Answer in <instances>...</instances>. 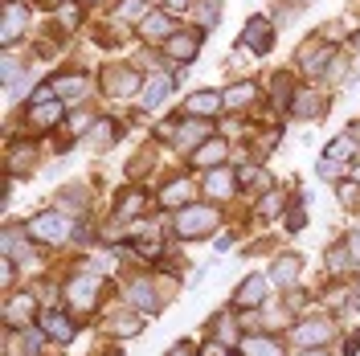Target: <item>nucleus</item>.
Returning a JSON list of instances; mask_svg holds the SVG:
<instances>
[{
  "label": "nucleus",
  "mask_w": 360,
  "mask_h": 356,
  "mask_svg": "<svg viewBox=\"0 0 360 356\" xmlns=\"http://www.w3.org/2000/svg\"><path fill=\"white\" fill-rule=\"evenodd\" d=\"M29 319H33V295H29V291L8 295V303H4V324H8L13 332H21V328H29Z\"/></svg>",
  "instance_id": "nucleus-7"
},
{
  "label": "nucleus",
  "mask_w": 360,
  "mask_h": 356,
  "mask_svg": "<svg viewBox=\"0 0 360 356\" xmlns=\"http://www.w3.org/2000/svg\"><path fill=\"white\" fill-rule=\"evenodd\" d=\"M348 254H352V262H360V229H352V234H348Z\"/></svg>",
  "instance_id": "nucleus-34"
},
{
  "label": "nucleus",
  "mask_w": 360,
  "mask_h": 356,
  "mask_svg": "<svg viewBox=\"0 0 360 356\" xmlns=\"http://www.w3.org/2000/svg\"><path fill=\"white\" fill-rule=\"evenodd\" d=\"M205 139H213L209 123H180V132L172 135V144H176V148H201Z\"/></svg>",
  "instance_id": "nucleus-14"
},
{
  "label": "nucleus",
  "mask_w": 360,
  "mask_h": 356,
  "mask_svg": "<svg viewBox=\"0 0 360 356\" xmlns=\"http://www.w3.org/2000/svg\"><path fill=\"white\" fill-rule=\"evenodd\" d=\"M184 4H188V0H168V8H184Z\"/></svg>",
  "instance_id": "nucleus-38"
},
{
  "label": "nucleus",
  "mask_w": 360,
  "mask_h": 356,
  "mask_svg": "<svg viewBox=\"0 0 360 356\" xmlns=\"http://www.w3.org/2000/svg\"><path fill=\"white\" fill-rule=\"evenodd\" d=\"M58 119H62V103H41V107H33V123H41V127L58 123Z\"/></svg>",
  "instance_id": "nucleus-25"
},
{
  "label": "nucleus",
  "mask_w": 360,
  "mask_h": 356,
  "mask_svg": "<svg viewBox=\"0 0 360 356\" xmlns=\"http://www.w3.org/2000/svg\"><path fill=\"white\" fill-rule=\"evenodd\" d=\"M217 209L213 205H188V209H180V217H176V238H209L213 229H217Z\"/></svg>",
  "instance_id": "nucleus-2"
},
{
  "label": "nucleus",
  "mask_w": 360,
  "mask_h": 356,
  "mask_svg": "<svg viewBox=\"0 0 360 356\" xmlns=\"http://www.w3.org/2000/svg\"><path fill=\"white\" fill-rule=\"evenodd\" d=\"M266 299H270V279L266 274H250V279H242V287L233 295V307H262Z\"/></svg>",
  "instance_id": "nucleus-4"
},
{
  "label": "nucleus",
  "mask_w": 360,
  "mask_h": 356,
  "mask_svg": "<svg viewBox=\"0 0 360 356\" xmlns=\"http://www.w3.org/2000/svg\"><path fill=\"white\" fill-rule=\"evenodd\" d=\"M41 332L49 336V340H58V344H70V340H74V319H70L62 307H49V312L41 315Z\"/></svg>",
  "instance_id": "nucleus-8"
},
{
  "label": "nucleus",
  "mask_w": 360,
  "mask_h": 356,
  "mask_svg": "<svg viewBox=\"0 0 360 356\" xmlns=\"http://www.w3.org/2000/svg\"><path fill=\"white\" fill-rule=\"evenodd\" d=\"M53 90H58V98L66 94L70 103H78V98L86 94V78H58V82H53Z\"/></svg>",
  "instance_id": "nucleus-23"
},
{
  "label": "nucleus",
  "mask_w": 360,
  "mask_h": 356,
  "mask_svg": "<svg viewBox=\"0 0 360 356\" xmlns=\"http://www.w3.org/2000/svg\"><path fill=\"white\" fill-rule=\"evenodd\" d=\"M356 180H360V172H356Z\"/></svg>",
  "instance_id": "nucleus-41"
},
{
  "label": "nucleus",
  "mask_w": 360,
  "mask_h": 356,
  "mask_svg": "<svg viewBox=\"0 0 360 356\" xmlns=\"http://www.w3.org/2000/svg\"><path fill=\"white\" fill-rule=\"evenodd\" d=\"M201 352L205 356H233V352H229V344H205Z\"/></svg>",
  "instance_id": "nucleus-35"
},
{
  "label": "nucleus",
  "mask_w": 360,
  "mask_h": 356,
  "mask_svg": "<svg viewBox=\"0 0 360 356\" xmlns=\"http://www.w3.org/2000/svg\"><path fill=\"white\" fill-rule=\"evenodd\" d=\"M25 25H29V8H21L17 0H8V8H4V33H0V37H4V45L17 42Z\"/></svg>",
  "instance_id": "nucleus-11"
},
{
  "label": "nucleus",
  "mask_w": 360,
  "mask_h": 356,
  "mask_svg": "<svg viewBox=\"0 0 360 356\" xmlns=\"http://www.w3.org/2000/svg\"><path fill=\"white\" fill-rule=\"evenodd\" d=\"M98 274H74L66 287V299L74 312H94V303H98Z\"/></svg>",
  "instance_id": "nucleus-3"
},
{
  "label": "nucleus",
  "mask_w": 360,
  "mask_h": 356,
  "mask_svg": "<svg viewBox=\"0 0 360 356\" xmlns=\"http://www.w3.org/2000/svg\"><path fill=\"white\" fill-rule=\"evenodd\" d=\"M168 94H172V78H152V82L143 87V107H160Z\"/></svg>",
  "instance_id": "nucleus-21"
},
{
  "label": "nucleus",
  "mask_w": 360,
  "mask_h": 356,
  "mask_svg": "<svg viewBox=\"0 0 360 356\" xmlns=\"http://www.w3.org/2000/svg\"><path fill=\"white\" fill-rule=\"evenodd\" d=\"M139 209H143V197H139V193H135V197H123V201H119V217H135Z\"/></svg>",
  "instance_id": "nucleus-29"
},
{
  "label": "nucleus",
  "mask_w": 360,
  "mask_h": 356,
  "mask_svg": "<svg viewBox=\"0 0 360 356\" xmlns=\"http://www.w3.org/2000/svg\"><path fill=\"white\" fill-rule=\"evenodd\" d=\"M303 225H307V213H303V201H299L291 213H287V229L295 234V229H303Z\"/></svg>",
  "instance_id": "nucleus-32"
},
{
  "label": "nucleus",
  "mask_w": 360,
  "mask_h": 356,
  "mask_svg": "<svg viewBox=\"0 0 360 356\" xmlns=\"http://www.w3.org/2000/svg\"><path fill=\"white\" fill-rule=\"evenodd\" d=\"M168 356H193V344H176V348H172Z\"/></svg>",
  "instance_id": "nucleus-37"
},
{
  "label": "nucleus",
  "mask_w": 360,
  "mask_h": 356,
  "mask_svg": "<svg viewBox=\"0 0 360 356\" xmlns=\"http://www.w3.org/2000/svg\"><path fill=\"white\" fill-rule=\"evenodd\" d=\"M242 356H283V344L270 336H246L242 340Z\"/></svg>",
  "instance_id": "nucleus-16"
},
{
  "label": "nucleus",
  "mask_w": 360,
  "mask_h": 356,
  "mask_svg": "<svg viewBox=\"0 0 360 356\" xmlns=\"http://www.w3.org/2000/svg\"><path fill=\"white\" fill-rule=\"evenodd\" d=\"M143 37H148V42H168V37H172V21H168L164 13L143 17Z\"/></svg>",
  "instance_id": "nucleus-19"
},
{
  "label": "nucleus",
  "mask_w": 360,
  "mask_h": 356,
  "mask_svg": "<svg viewBox=\"0 0 360 356\" xmlns=\"http://www.w3.org/2000/svg\"><path fill=\"white\" fill-rule=\"evenodd\" d=\"M307 356H323V352H307Z\"/></svg>",
  "instance_id": "nucleus-39"
},
{
  "label": "nucleus",
  "mask_w": 360,
  "mask_h": 356,
  "mask_svg": "<svg viewBox=\"0 0 360 356\" xmlns=\"http://www.w3.org/2000/svg\"><path fill=\"white\" fill-rule=\"evenodd\" d=\"M62 21H66V25H78V8H74V4H66V8H62Z\"/></svg>",
  "instance_id": "nucleus-36"
},
{
  "label": "nucleus",
  "mask_w": 360,
  "mask_h": 356,
  "mask_svg": "<svg viewBox=\"0 0 360 356\" xmlns=\"http://www.w3.org/2000/svg\"><path fill=\"white\" fill-rule=\"evenodd\" d=\"M143 4H148V0H123V4H119V17H123V21H135V17L143 13Z\"/></svg>",
  "instance_id": "nucleus-30"
},
{
  "label": "nucleus",
  "mask_w": 360,
  "mask_h": 356,
  "mask_svg": "<svg viewBox=\"0 0 360 356\" xmlns=\"http://www.w3.org/2000/svg\"><path fill=\"white\" fill-rule=\"evenodd\" d=\"M123 299L131 303L135 312H143V315H152V312H160V307H164V299H160V295H152V283H148V279H135V283H127V287H123Z\"/></svg>",
  "instance_id": "nucleus-6"
},
{
  "label": "nucleus",
  "mask_w": 360,
  "mask_h": 356,
  "mask_svg": "<svg viewBox=\"0 0 360 356\" xmlns=\"http://www.w3.org/2000/svg\"><path fill=\"white\" fill-rule=\"evenodd\" d=\"M197 17H201L205 25H213V21H217V0H209V4H201V8H197Z\"/></svg>",
  "instance_id": "nucleus-33"
},
{
  "label": "nucleus",
  "mask_w": 360,
  "mask_h": 356,
  "mask_svg": "<svg viewBox=\"0 0 360 356\" xmlns=\"http://www.w3.org/2000/svg\"><path fill=\"white\" fill-rule=\"evenodd\" d=\"M254 94H258V87H254V82H238L233 90H225V107H229V111H238V107H246Z\"/></svg>",
  "instance_id": "nucleus-22"
},
{
  "label": "nucleus",
  "mask_w": 360,
  "mask_h": 356,
  "mask_svg": "<svg viewBox=\"0 0 360 356\" xmlns=\"http://www.w3.org/2000/svg\"><path fill=\"white\" fill-rule=\"evenodd\" d=\"M193 193H197L193 180L180 177V180H172V184L160 189V205H164V209H188V205H193Z\"/></svg>",
  "instance_id": "nucleus-9"
},
{
  "label": "nucleus",
  "mask_w": 360,
  "mask_h": 356,
  "mask_svg": "<svg viewBox=\"0 0 360 356\" xmlns=\"http://www.w3.org/2000/svg\"><path fill=\"white\" fill-rule=\"evenodd\" d=\"M225 107V98L221 94H213V90H197V94H188V111H197V115H213V111H221Z\"/></svg>",
  "instance_id": "nucleus-18"
},
{
  "label": "nucleus",
  "mask_w": 360,
  "mask_h": 356,
  "mask_svg": "<svg viewBox=\"0 0 360 356\" xmlns=\"http://www.w3.org/2000/svg\"><path fill=\"white\" fill-rule=\"evenodd\" d=\"M323 111H328V98L315 94V90H303V94L295 98V107H291L295 119H315V115H323Z\"/></svg>",
  "instance_id": "nucleus-13"
},
{
  "label": "nucleus",
  "mask_w": 360,
  "mask_h": 356,
  "mask_svg": "<svg viewBox=\"0 0 360 356\" xmlns=\"http://www.w3.org/2000/svg\"><path fill=\"white\" fill-rule=\"evenodd\" d=\"M135 90V74L131 70H115L111 74V94H131Z\"/></svg>",
  "instance_id": "nucleus-26"
},
{
  "label": "nucleus",
  "mask_w": 360,
  "mask_h": 356,
  "mask_svg": "<svg viewBox=\"0 0 360 356\" xmlns=\"http://www.w3.org/2000/svg\"><path fill=\"white\" fill-rule=\"evenodd\" d=\"M115 123H98V132H90V144H98V148H107L115 139V132H111Z\"/></svg>",
  "instance_id": "nucleus-31"
},
{
  "label": "nucleus",
  "mask_w": 360,
  "mask_h": 356,
  "mask_svg": "<svg viewBox=\"0 0 360 356\" xmlns=\"http://www.w3.org/2000/svg\"><path fill=\"white\" fill-rule=\"evenodd\" d=\"M107 324H111L115 336H139L143 332V319H139L135 312H119V315H111Z\"/></svg>",
  "instance_id": "nucleus-20"
},
{
  "label": "nucleus",
  "mask_w": 360,
  "mask_h": 356,
  "mask_svg": "<svg viewBox=\"0 0 360 356\" xmlns=\"http://www.w3.org/2000/svg\"><path fill=\"white\" fill-rule=\"evenodd\" d=\"M356 49H360V37H356Z\"/></svg>",
  "instance_id": "nucleus-40"
},
{
  "label": "nucleus",
  "mask_w": 360,
  "mask_h": 356,
  "mask_svg": "<svg viewBox=\"0 0 360 356\" xmlns=\"http://www.w3.org/2000/svg\"><path fill=\"white\" fill-rule=\"evenodd\" d=\"M168 49L176 58H188V53H197V37H168Z\"/></svg>",
  "instance_id": "nucleus-28"
},
{
  "label": "nucleus",
  "mask_w": 360,
  "mask_h": 356,
  "mask_svg": "<svg viewBox=\"0 0 360 356\" xmlns=\"http://www.w3.org/2000/svg\"><path fill=\"white\" fill-rule=\"evenodd\" d=\"M328 336H332L328 319H299L291 328V340L299 348H319V344H328Z\"/></svg>",
  "instance_id": "nucleus-5"
},
{
  "label": "nucleus",
  "mask_w": 360,
  "mask_h": 356,
  "mask_svg": "<svg viewBox=\"0 0 360 356\" xmlns=\"http://www.w3.org/2000/svg\"><path fill=\"white\" fill-rule=\"evenodd\" d=\"M25 229H29V238L49 242V246H62V242H70V238L82 234V229H74V217H70L66 209H45L33 222H25Z\"/></svg>",
  "instance_id": "nucleus-1"
},
{
  "label": "nucleus",
  "mask_w": 360,
  "mask_h": 356,
  "mask_svg": "<svg viewBox=\"0 0 360 356\" xmlns=\"http://www.w3.org/2000/svg\"><path fill=\"white\" fill-rule=\"evenodd\" d=\"M299 270H303L299 254H278V262H274V270H270V283H278V287L291 291V283L299 279Z\"/></svg>",
  "instance_id": "nucleus-12"
},
{
  "label": "nucleus",
  "mask_w": 360,
  "mask_h": 356,
  "mask_svg": "<svg viewBox=\"0 0 360 356\" xmlns=\"http://www.w3.org/2000/svg\"><path fill=\"white\" fill-rule=\"evenodd\" d=\"M352 152H356V139L352 135H340V139H332L323 148V160H344V156H352Z\"/></svg>",
  "instance_id": "nucleus-24"
},
{
  "label": "nucleus",
  "mask_w": 360,
  "mask_h": 356,
  "mask_svg": "<svg viewBox=\"0 0 360 356\" xmlns=\"http://www.w3.org/2000/svg\"><path fill=\"white\" fill-rule=\"evenodd\" d=\"M242 45L254 49V53H266L270 45H274V33H270V25L262 17H250L246 21V33H242Z\"/></svg>",
  "instance_id": "nucleus-10"
},
{
  "label": "nucleus",
  "mask_w": 360,
  "mask_h": 356,
  "mask_svg": "<svg viewBox=\"0 0 360 356\" xmlns=\"http://www.w3.org/2000/svg\"><path fill=\"white\" fill-rule=\"evenodd\" d=\"M205 189H209V197H233V189H238V177H229V172H217V168H209V180H205Z\"/></svg>",
  "instance_id": "nucleus-17"
},
{
  "label": "nucleus",
  "mask_w": 360,
  "mask_h": 356,
  "mask_svg": "<svg viewBox=\"0 0 360 356\" xmlns=\"http://www.w3.org/2000/svg\"><path fill=\"white\" fill-rule=\"evenodd\" d=\"M283 201H287V193H278V189H270L266 197H262V205H258V213H262V217H274V213L283 209Z\"/></svg>",
  "instance_id": "nucleus-27"
},
{
  "label": "nucleus",
  "mask_w": 360,
  "mask_h": 356,
  "mask_svg": "<svg viewBox=\"0 0 360 356\" xmlns=\"http://www.w3.org/2000/svg\"><path fill=\"white\" fill-rule=\"evenodd\" d=\"M225 152H229V148H225V139L213 135V139H205L201 148L193 152V164H201V168H217V164L225 160Z\"/></svg>",
  "instance_id": "nucleus-15"
}]
</instances>
